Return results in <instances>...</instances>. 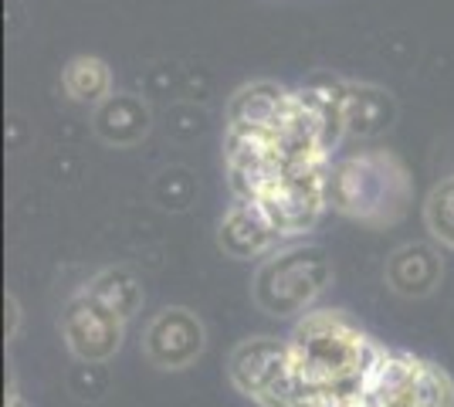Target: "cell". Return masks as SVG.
Segmentation results:
<instances>
[{"mask_svg": "<svg viewBox=\"0 0 454 407\" xmlns=\"http://www.w3.org/2000/svg\"><path fill=\"white\" fill-rule=\"evenodd\" d=\"M288 353L302 407H360L383 347L342 309H309L288 336Z\"/></svg>", "mask_w": 454, "mask_h": 407, "instance_id": "obj_1", "label": "cell"}, {"mask_svg": "<svg viewBox=\"0 0 454 407\" xmlns=\"http://www.w3.org/2000/svg\"><path fill=\"white\" fill-rule=\"evenodd\" d=\"M325 200L353 221H363L370 228H383V224L400 221L407 211L411 176L394 153L363 150V153L340 160L329 170Z\"/></svg>", "mask_w": 454, "mask_h": 407, "instance_id": "obj_2", "label": "cell"}, {"mask_svg": "<svg viewBox=\"0 0 454 407\" xmlns=\"http://www.w3.org/2000/svg\"><path fill=\"white\" fill-rule=\"evenodd\" d=\"M336 278L325 248L319 245H292L268 254L254 271L251 295L254 306L268 316H305L319 302V295Z\"/></svg>", "mask_w": 454, "mask_h": 407, "instance_id": "obj_3", "label": "cell"}, {"mask_svg": "<svg viewBox=\"0 0 454 407\" xmlns=\"http://www.w3.org/2000/svg\"><path fill=\"white\" fill-rule=\"evenodd\" d=\"M360 407H454V380L448 370L407 349H383Z\"/></svg>", "mask_w": 454, "mask_h": 407, "instance_id": "obj_4", "label": "cell"}, {"mask_svg": "<svg viewBox=\"0 0 454 407\" xmlns=\"http://www.w3.org/2000/svg\"><path fill=\"white\" fill-rule=\"evenodd\" d=\"M227 380L258 407H302L292 373V353L282 340H241L227 356Z\"/></svg>", "mask_w": 454, "mask_h": 407, "instance_id": "obj_5", "label": "cell"}, {"mask_svg": "<svg viewBox=\"0 0 454 407\" xmlns=\"http://www.w3.org/2000/svg\"><path fill=\"white\" fill-rule=\"evenodd\" d=\"M61 340L82 364H106L113 360L126 340V319L113 312L89 289L75 292L61 309Z\"/></svg>", "mask_w": 454, "mask_h": 407, "instance_id": "obj_6", "label": "cell"}, {"mask_svg": "<svg viewBox=\"0 0 454 407\" xmlns=\"http://www.w3.org/2000/svg\"><path fill=\"white\" fill-rule=\"evenodd\" d=\"M207 349V326L187 306H167L143 330V356L156 370H187Z\"/></svg>", "mask_w": 454, "mask_h": 407, "instance_id": "obj_7", "label": "cell"}, {"mask_svg": "<svg viewBox=\"0 0 454 407\" xmlns=\"http://www.w3.org/2000/svg\"><path fill=\"white\" fill-rule=\"evenodd\" d=\"M397 119V102L387 89L370 82H346L340 85V126L342 136L373 139L387 133Z\"/></svg>", "mask_w": 454, "mask_h": 407, "instance_id": "obj_8", "label": "cell"}, {"mask_svg": "<svg viewBox=\"0 0 454 407\" xmlns=\"http://www.w3.org/2000/svg\"><path fill=\"white\" fill-rule=\"evenodd\" d=\"M441 275H444V262L434 245H424V241H407L394 248L383 265V278L390 292H397L403 299L431 295L441 286Z\"/></svg>", "mask_w": 454, "mask_h": 407, "instance_id": "obj_9", "label": "cell"}, {"mask_svg": "<svg viewBox=\"0 0 454 407\" xmlns=\"http://www.w3.org/2000/svg\"><path fill=\"white\" fill-rule=\"evenodd\" d=\"M278 238L282 234L271 228V221L251 200H234L217 224V248L238 262L268 254L278 245Z\"/></svg>", "mask_w": 454, "mask_h": 407, "instance_id": "obj_10", "label": "cell"}, {"mask_svg": "<svg viewBox=\"0 0 454 407\" xmlns=\"http://www.w3.org/2000/svg\"><path fill=\"white\" fill-rule=\"evenodd\" d=\"M92 129L106 146L129 150V146H139V143L150 136L153 113L139 96L119 92V96L106 98L102 106H95Z\"/></svg>", "mask_w": 454, "mask_h": 407, "instance_id": "obj_11", "label": "cell"}, {"mask_svg": "<svg viewBox=\"0 0 454 407\" xmlns=\"http://www.w3.org/2000/svg\"><path fill=\"white\" fill-rule=\"evenodd\" d=\"M288 96L292 92L275 82H251L227 102V126H271L282 116Z\"/></svg>", "mask_w": 454, "mask_h": 407, "instance_id": "obj_12", "label": "cell"}, {"mask_svg": "<svg viewBox=\"0 0 454 407\" xmlns=\"http://www.w3.org/2000/svg\"><path fill=\"white\" fill-rule=\"evenodd\" d=\"M85 289L92 292L95 299H102L113 312H119L126 323H129L136 312L143 309V302H146L143 278H139L133 269H126V265H109V269H102Z\"/></svg>", "mask_w": 454, "mask_h": 407, "instance_id": "obj_13", "label": "cell"}, {"mask_svg": "<svg viewBox=\"0 0 454 407\" xmlns=\"http://www.w3.org/2000/svg\"><path fill=\"white\" fill-rule=\"evenodd\" d=\"M61 89L68 92L72 102H82V106H102L109 96H115L109 65L102 59H92V55H78L65 65Z\"/></svg>", "mask_w": 454, "mask_h": 407, "instance_id": "obj_14", "label": "cell"}, {"mask_svg": "<svg viewBox=\"0 0 454 407\" xmlns=\"http://www.w3.org/2000/svg\"><path fill=\"white\" fill-rule=\"evenodd\" d=\"M424 221L434 241H441L444 248H454V176H444L431 187V194L424 200Z\"/></svg>", "mask_w": 454, "mask_h": 407, "instance_id": "obj_15", "label": "cell"}, {"mask_svg": "<svg viewBox=\"0 0 454 407\" xmlns=\"http://www.w3.org/2000/svg\"><path fill=\"white\" fill-rule=\"evenodd\" d=\"M7 312H11V330H7V340H14V336H18V319H20L18 299H14V295H7Z\"/></svg>", "mask_w": 454, "mask_h": 407, "instance_id": "obj_16", "label": "cell"}, {"mask_svg": "<svg viewBox=\"0 0 454 407\" xmlns=\"http://www.w3.org/2000/svg\"><path fill=\"white\" fill-rule=\"evenodd\" d=\"M4 407H27V401L18 394V387H14V380H11V390H7V404Z\"/></svg>", "mask_w": 454, "mask_h": 407, "instance_id": "obj_17", "label": "cell"}]
</instances>
